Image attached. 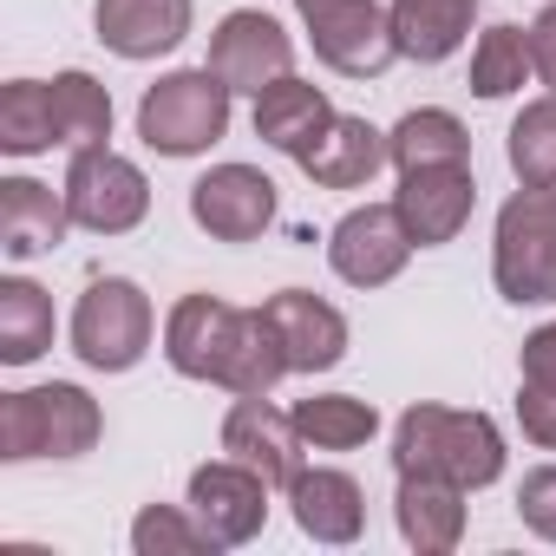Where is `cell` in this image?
<instances>
[{"mask_svg":"<svg viewBox=\"0 0 556 556\" xmlns=\"http://www.w3.org/2000/svg\"><path fill=\"white\" fill-rule=\"evenodd\" d=\"M393 471H426V478H452L465 491H484L504 478V432L491 413L406 406L393 426Z\"/></svg>","mask_w":556,"mask_h":556,"instance_id":"obj_1","label":"cell"},{"mask_svg":"<svg viewBox=\"0 0 556 556\" xmlns=\"http://www.w3.org/2000/svg\"><path fill=\"white\" fill-rule=\"evenodd\" d=\"M105 439V413L86 387L53 380V387H21L0 393V458L34 465V458H86Z\"/></svg>","mask_w":556,"mask_h":556,"instance_id":"obj_2","label":"cell"},{"mask_svg":"<svg viewBox=\"0 0 556 556\" xmlns=\"http://www.w3.org/2000/svg\"><path fill=\"white\" fill-rule=\"evenodd\" d=\"M491 282L510 308L556 302V190L517 184V197H504L491 229Z\"/></svg>","mask_w":556,"mask_h":556,"instance_id":"obj_3","label":"cell"},{"mask_svg":"<svg viewBox=\"0 0 556 556\" xmlns=\"http://www.w3.org/2000/svg\"><path fill=\"white\" fill-rule=\"evenodd\" d=\"M229 86L210 73V66H184V73H164L157 86H144L138 99V138L157 151V157H197L210 151L223 131H229Z\"/></svg>","mask_w":556,"mask_h":556,"instance_id":"obj_4","label":"cell"},{"mask_svg":"<svg viewBox=\"0 0 556 556\" xmlns=\"http://www.w3.org/2000/svg\"><path fill=\"white\" fill-rule=\"evenodd\" d=\"M151 334H157V315L138 282H125V275L86 282V295L73 308V354L92 374H131L151 354Z\"/></svg>","mask_w":556,"mask_h":556,"instance_id":"obj_5","label":"cell"},{"mask_svg":"<svg viewBox=\"0 0 556 556\" xmlns=\"http://www.w3.org/2000/svg\"><path fill=\"white\" fill-rule=\"evenodd\" d=\"M295 14L315 40V60L341 79H380L400 60L393 14L380 0H295Z\"/></svg>","mask_w":556,"mask_h":556,"instance_id":"obj_6","label":"cell"},{"mask_svg":"<svg viewBox=\"0 0 556 556\" xmlns=\"http://www.w3.org/2000/svg\"><path fill=\"white\" fill-rule=\"evenodd\" d=\"M66 210L79 229L92 236H125L151 216V184L131 157H118L112 144H92V151H73L66 164Z\"/></svg>","mask_w":556,"mask_h":556,"instance_id":"obj_7","label":"cell"},{"mask_svg":"<svg viewBox=\"0 0 556 556\" xmlns=\"http://www.w3.org/2000/svg\"><path fill=\"white\" fill-rule=\"evenodd\" d=\"M268 478L262 471H249L242 458H210V465H197L190 471V517L203 523V536L216 543V549H242L249 536H262V523H268Z\"/></svg>","mask_w":556,"mask_h":556,"instance_id":"obj_8","label":"cell"},{"mask_svg":"<svg viewBox=\"0 0 556 556\" xmlns=\"http://www.w3.org/2000/svg\"><path fill=\"white\" fill-rule=\"evenodd\" d=\"M229 92H262V86H275V79H289L295 73V40H289V27L275 21V14H262V8H236V14H223L216 21V34H210V60H203Z\"/></svg>","mask_w":556,"mask_h":556,"instance_id":"obj_9","label":"cell"},{"mask_svg":"<svg viewBox=\"0 0 556 556\" xmlns=\"http://www.w3.org/2000/svg\"><path fill=\"white\" fill-rule=\"evenodd\" d=\"M413 236H406V223H400V210L393 203H361V210H348L334 229H328V262H334V275L348 289H387V282H400V268L413 262Z\"/></svg>","mask_w":556,"mask_h":556,"instance_id":"obj_10","label":"cell"},{"mask_svg":"<svg viewBox=\"0 0 556 556\" xmlns=\"http://www.w3.org/2000/svg\"><path fill=\"white\" fill-rule=\"evenodd\" d=\"M242 321L249 308H229L216 295H184L170 315H164V361L184 374V380H210L223 387L229 361H236V341H242Z\"/></svg>","mask_w":556,"mask_h":556,"instance_id":"obj_11","label":"cell"},{"mask_svg":"<svg viewBox=\"0 0 556 556\" xmlns=\"http://www.w3.org/2000/svg\"><path fill=\"white\" fill-rule=\"evenodd\" d=\"M393 210H400V223L419 249H445V242H458V229L478 210V177H471V164L406 170L400 190H393Z\"/></svg>","mask_w":556,"mask_h":556,"instance_id":"obj_12","label":"cell"},{"mask_svg":"<svg viewBox=\"0 0 556 556\" xmlns=\"http://www.w3.org/2000/svg\"><path fill=\"white\" fill-rule=\"evenodd\" d=\"M190 216L216 242H255L275 223V184L255 164H216L190 184Z\"/></svg>","mask_w":556,"mask_h":556,"instance_id":"obj_13","label":"cell"},{"mask_svg":"<svg viewBox=\"0 0 556 556\" xmlns=\"http://www.w3.org/2000/svg\"><path fill=\"white\" fill-rule=\"evenodd\" d=\"M223 452L242 458L249 471H262L275 491H289L308 445H302V432H295L289 413L268 406V393H249V400H236V406L223 413Z\"/></svg>","mask_w":556,"mask_h":556,"instance_id":"obj_14","label":"cell"},{"mask_svg":"<svg viewBox=\"0 0 556 556\" xmlns=\"http://www.w3.org/2000/svg\"><path fill=\"white\" fill-rule=\"evenodd\" d=\"M275 334H282V354H289V374H328L348 361V315L334 302H321L315 289H282L262 302Z\"/></svg>","mask_w":556,"mask_h":556,"instance_id":"obj_15","label":"cell"},{"mask_svg":"<svg viewBox=\"0 0 556 556\" xmlns=\"http://www.w3.org/2000/svg\"><path fill=\"white\" fill-rule=\"evenodd\" d=\"M190 0H99L92 27L118 60H164L190 40Z\"/></svg>","mask_w":556,"mask_h":556,"instance_id":"obj_16","label":"cell"},{"mask_svg":"<svg viewBox=\"0 0 556 556\" xmlns=\"http://www.w3.org/2000/svg\"><path fill=\"white\" fill-rule=\"evenodd\" d=\"M73 210H66V190H47L34 177H8L0 184V255L8 262H34V255H53L66 242Z\"/></svg>","mask_w":556,"mask_h":556,"instance_id":"obj_17","label":"cell"},{"mask_svg":"<svg viewBox=\"0 0 556 556\" xmlns=\"http://www.w3.org/2000/svg\"><path fill=\"white\" fill-rule=\"evenodd\" d=\"M465 484L452 478H426V471H400V491H393V517H400V536L419 549V556H445L458 549L465 536Z\"/></svg>","mask_w":556,"mask_h":556,"instance_id":"obj_18","label":"cell"},{"mask_svg":"<svg viewBox=\"0 0 556 556\" xmlns=\"http://www.w3.org/2000/svg\"><path fill=\"white\" fill-rule=\"evenodd\" d=\"M321 190H361V184H374L380 177V164H393V151H387V131H374L367 118H348V112H334L328 118V131L295 157Z\"/></svg>","mask_w":556,"mask_h":556,"instance_id":"obj_19","label":"cell"},{"mask_svg":"<svg viewBox=\"0 0 556 556\" xmlns=\"http://www.w3.org/2000/svg\"><path fill=\"white\" fill-rule=\"evenodd\" d=\"M289 510H295L302 536H315V543H354L367 530V491L334 465H315V471L302 465L289 484Z\"/></svg>","mask_w":556,"mask_h":556,"instance_id":"obj_20","label":"cell"},{"mask_svg":"<svg viewBox=\"0 0 556 556\" xmlns=\"http://www.w3.org/2000/svg\"><path fill=\"white\" fill-rule=\"evenodd\" d=\"M328 118H334V105H328V92L315 79L289 73V79H275V86L255 92V138L268 151H282V157H302L328 131Z\"/></svg>","mask_w":556,"mask_h":556,"instance_id":"obj_21","label":"cell"},{"mask_svg":"<svg viewBox=\"0 0 556 556\" xmlns=\"http://www.w3.org/2000/svg\"><path fill=\"white\" fill-rule=\"evenodd\" d=\"M387 14H393L400 60H413V66H439V60H452V53L471 40L478 0H387Z\"/></svg>","mask_w":556,"mask_h":556,"instance_id":"obj_22","label":"cell"},{"mask_svg":"<svg viewBox=\"0 0 556 556\" xmlns=\"http://www.w3.org/2000/svg\"><path fill=\"white\" fill-rule=\"evenodd\" d=\"M387 151H393V170H432V164H471V131L458 112L445 105H419L406 112L393 131H387Z\"/></svg>","mask_w":556,"mask_h":556,"instance_id":"obj_23","label":"cell"},{"mask_svg":"<svg viewBox=\"0 0 556 556\" xmlns=\"http://www.w3.org/2000/svg\"><path fill=\"white\" fill-rule=\"evenodd\" d=\"M289 419H295V432H302L308 452H361V445H374V432H380V413H374V400H361V393H315V400H302Z\"/></svg>","mask_w":556,"mask_h":556,"instance_id":"obj_24","label":"cell"},{"mask_svg":"<svg viewBox=\"0 0 556 556\" xmlns=\"http://www.w3.org/2000/svg\"><path fill=\"white\" fill-rule=\"evenodd\" d=\"M53 348V295L27 275H8L0 282V361L27 367Z\"/></svg>","mask_w":556,"mask_h":556,"instance_id":"obj_25","label":"cell"},{"mask_svg":"<svg viewBox=\"0 0 556 556\" xmlns=\"http://www.w3.org/2000/svg\"><path fill=\"white\" fill-rule=\"evenodd\" d=\"M60 144V118H53V86L40 79H8L0 86V151L8 157H40Z\"/></svg>","mask_w":556,"mask_h":556,"instance_id":"obj_26","label":"cell"},{"mask_svg":"<svg viewBox=\"0 0 556 556\" xmlns=\"http://www.w3.org/2000/svg\"><path fill=\"white\" fill-rule=\"evenodd\" d=\"M536 79L530 60V27H484L471 47V92L478 99H510Z\"/></svg>","mask_w":556,"mask_h":556,"instance_id":"obj_27","label":"cell"},{"mask_svg":"<svg viewBox=\"0 0 556 556\" xmlns=\"http://www.w3.org/2000/svg\"><path fill=\"white\" fill-rule=\"evenodd\" d=\"M504 157H510L517 184H530V190H556V92L530 99V105L510 118Z\"/></svg>","mask_w":556,"mask_h":556,"instance_id":"obj_28","label":"cell"},{"mask_svg":"<svg viewBox=\"0 0 556 556\" xmlns=\"http://www.w3.org/2000/svg\"><path fill=\"white\" fill-rule=\"evenodd\" d=\"M53 118H60L66 151H92L112 138V92L92 73H60L53 79Z\"/></svg>","mask_w":556,"mask_h":556,"instance_id":"obj_29","label":"cell"},{"mask_svg":"<svg viewBox=\"0 0 556 556\" xmlns=\"http://www.w3.org/2000/svg\"><path fill=\"white\" fill-rule=\"evenodd\" d=\"M131 549L138 556H203V549H216L210 536H203V523L190 517V504L177 510V504H144L138 517H131Z\"/></svg>","mask_w":556,"mask_h":556,"instance_id":"obj_30","label":"cell"},{"mask_svg":"<svg viewBox=\"0 0 556 556\" xmlns=\"http://www.w3.org/2000/svg\"><path fill=\"white\" fill-rule=\"evenodd\" d=\"M517 517L530 536L556 543V465H536L523 484H517Z\"/></svg>","mask_w":556,"mask_h":556,"instance_id":"obj_31","label":"cell"},{"mask_svg":"<svg viewBox=\"0 0 556 556\" xmlns=\"http://www.w3.org/2000/svg\"><path fill=\"white\" fill-rule=\"evenodd\" d=\"M517 426L536 452H556V387H530L517 380Z\"/></svg>","mask_w":556,"mask_h":556,"instance_id":"obj_32","label":"cell"},{"mask_svg":"<svg viewBox=\"0 0 556 556\" xmlns=\"http://www.w3.org/2000/svg\"><path fill=\"white\" fill-rule=\"evenodd\" d=\"M517 380H530V387H556V321H543V328L523 341V354H517Z\"/></svg>","mask_w":556,"mask_h":556,"instance_id":"obj_33","label":"cell"},{"mask_svg":"<svg viewBox=\"0 0 556 556\" xmlns=\"http://www.w3.org/2000/svg\"><path fill=\"white\" fill-rule=\"evenodd\" d=\"M530 60H536V79L556 92V0L530 21Z\"/></svg>","mask_w":556,"mask_h":556,"instance_id":"obj_34","label":"cell"}]
</instances>
